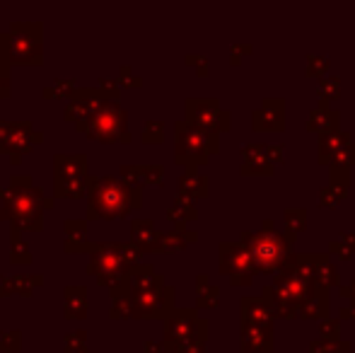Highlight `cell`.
<instances>
[{
    "instance_id": "8fae6325",
    "label": "cell",
    "mask_w": 355,
    "mask_h": 353,
    "mask_svg": "<svg viewBox=\"0 0 355 353\" xmlns=\"http://www.w3.org/2000/svg\"><path fill=\"white\" fill-rule=\"evenodd\" d=\"M53 182H80L87 179V155L85 153H56L53 155Z\"/></svg>"
},
{
    "instance_id": "7a4b0ae2",
    "label": "cell",
    "mask_w": 355,
    "mask_h": 353,
    "mask_svg": "<svg viewBox=\"0 0 355 353\" xmlns=\"http://www.w3.org/2000/svg\"><path fill=\"white\" fill-rule=\"evenodd\" d=\"M143 193L121 177H87V221H116L141 211Z\"/></svg>"
},
{
    "instance_id": "ffe728a7",
    "label": "cell",
    "mask_w": 355,
    "mask_h": 353,
    "mask_svg": "<svg viewBox=\"0 0 355 353\" xmlns=\"http://www.w3.org/2000/svg\"><path fill=\"white\" fill-rule=\"evenodd\" d=\"M78 83L71 80V78H61V80H53L51 85H46L42 89L44 99H73V94L78 92Z\"/></svg>"
},
{
    "instance_id": "9c48e42d",
    "label": "cell",
    "mask_w": 355,
    "mask_h": 353,
    "mask_svg": "<svg viewBox=\"0 0 355 353\" xmlns=\"http://www.w3.org/2000/svg\"><path fill=\"white\" fill-rule=\"evenodd\" d=\"M39 143H44V133L39 128H34L32 121H10L8 133L0 141V153L10 155L12 165H19L22 155H27Z\"/></svg>"
},
{
    "instance_id": "d4e9b609",
    "label": "cell",
    "mask_w": 355,
    "mask_h": 353,
    "mask_svg": "<svg viewBox=\"0 0 355 353\" xmlns=\"http://www.w3.org/2000/svg\"><path fill=\"white\" fill-rule=\"evenodd\" d=\"M119 85L121 87H143V80L133 73L131 66H121L119 68Z\"/></svg>"
},
{
    "instance_id": "7c38bea8",
    "label": "cell",
    "mask_w": 355,
    "mask_h": 353,
    "mask_svg": "<svg viewBox=\"0 0 355 353\" xmlns=\"http://www.w3.org/2000/svg\"><path fill=\"white\" fill-rule=\"evenodd\" d=\"M63 232H66V240H63L66 255H87V247H89L87 218H68V221L63 223Z\"/></svg>"
},
{
    "instance_id": "cb8c5ba5",
    "label": "cell",
    "mask_w": 355,
    "mask_h": 353,
    "mask_svg": "<svg viewBox=\"0 0 355 353\" xmlns=\"http://www.w3.org/2000/svg\"><path fill=\"white\" fill-rule=\"evenodd\" d=\"M143 143H162L164 138V126L159 121H145L143 128Z\"/></svg>"
},
{
    "instance_id": "6da1fadb",
    "label": "cell",
    "mask_w": 355,
    "mask_h": 353,
    "mask_svg": "<svg viewBox=\"0 0 355 353\" xmlns=\"http://www.w3.org/2000/svg\"><path fill=\"white\" fill-rule=\"evenodd\" d=\"M0 221H8L22 232H42L44 213L56 206V198L46 196L27 175L10 177L8 187H0Z\"/></svg>"
},
{
    "instance_id": "3957f363",
    "label": "cell",
    "mask_w": 355,
    "mask_h": 353,
    "mask_svg": "<svg viewBox=\"0 0 355 353\" xmlns=\"http://www.w3.org/2000/svg\"><path fill=\"white\" fill-rule=\"evenodd\" d=\"M138 259H141V252L131 242H89L85 271L94 276L99 286L114 291L123 286L133 266L141 264Z\"/></svg>"
},
{
    "instance_id": "7402d4cb",
    "label": "cell",
    "mask_w": 355,
    "mask_h": 353,
    "mask_svg": "<svg viewBox=\"0 0 355 353\" xmlns=\"http://www.w3.org/2000/svg\"><path fill=\"white\" fill-rule=\"evenodd\" d=\"M22 351V332L8 329L0 332V353H19Z\"/></svg>"
},
{
    "instance_id": "d6986e66",
    "label": "cell",
    "mask_w": 355,
    "mask_h": 353,
    "mask_svg": "<svg viewBox=\"0 0 355 353\" xmlns=\"http://www.w3.org/2000/svg\"><path fill=\"white\" fill-rule=\"evenodd\" d=\"M167 218L177 223V225H187L189 221H193V218H196V208H193V203L189 201L187 196H182V193H179L177 201H174L172 208L167 211Z\"/></svg>"
},
{
    "instance_id": "484cf974",
    "label": "cell",
    "mask_w": 355,
    "mask_h": 353,
    "mask_svg": "<svg viewBox=\"0 0 355 353\" xmlns=\"http://www.w3.org/2000/svg\"><path fill=\"white\" fill-rule=\"evenodd\" d=\"M12 94V68L0 63V99H8Z\"/></svg>"
},
{
    "instance_id": "2e32d148",
    "label": "cell",
    "mask_w": 355,
    "mask_h": 353,
    "mask_svg": "<svg viewBox=\"0 0 355 353\" xmlns=\"http://www.w3.org/2000/svg\"><path fill=\"white\" fill-rule=\"evenodd\" d=\"M196 240L193 232L187 230V225H177L174 230H159L157 232V252H179L184 245Z\"/></svg>"
},
{
    "instance_id": "1f68e13d",
    "label": "cell",
    "mask_w": 355,
    "mask_h": 353,
    "mask_svg": "<svg viewBox=\"0 0 355 353\" xmlns=\"http://www.w3.org/2000/svg\"><path fill=\"white\" fill-rule=\"evenodd\" d=\"M63 353H99V351H92L85 346V349H63Z\"/></svg>"
},
{
    "instance_id": "f1b7e54d",
    "label": "cell",
    "mask_w": 355,
    "mask_h": 353,
    "mask_svg": "<svg viewBox=\"0 0 355 353\" xmlns=\"http://www.w3.org/2000/svg\"><path fill=\"white\" fill-rule=\"evenodd\" d=\"M87 305H63V317L66 320H85L87 317Z\"/></svg>"
},
{
    "instance_id": "4dcf8cb0",
    "label": "cell",
    "mask_w": 355,
    "mask_h": 353,
    "mask_svg": "<svg viewBox=\"0 0 355 353\" xmlns=\"http://www.w3.org/2000/svg\"><path fill=\"white\" fill-rule=\"evenodd\" d=\"M8 126H10V121L8 119H0V141L5 138V133H8Z\"/></svg>"
},
{
    "instance_id": "277c9868",
    "label": "cell",
    "mask_w": 355,
    "mask_h": 353,
    "mask_svg": "<svg viewBox=\"0 0 355 353\" xmlns=\"http://www.w3.org/2000/svg\"><path fill=\"white\" fill-rule=\"evenodd\" d=\"M0 63L5 66H42L44 22H12L0 32Z\"/></svg>"
},
{
    "instance_id": "ac0fdd59",
    "label": "cell",
    "mask_w": 355,
    "mask_h": 353,
    "mask_svg": "<svg viewBox=\"0 0 355 353\" xmlns=\"http://www.w3.org/2000/svg\"><path fill=\"white\" fill-rule=\"evenodd\" d=\"M179 193L182 196H206L208 193V179L196 175L193 170H187V175L179 177Z\"/></svg>"
},
{
    "instance_id": "52a82bcc",
    "label": "cell",
    "mask_w": 355,
    "mask_h": 353,
    "mask_svg": "<svg viewBox=\"0 0 355 353\" xmlns=\"http://www.w3.org/2000/svg\"><path fill=\"white\" fill-rule=\"evenodd\" d=\"M208 336V322L198 320L193 310H174L169 317H164V351H177L184 344H203Z\"/></svg>"
},
{
    "instance_id": "4fadbf2b",
    "label": "cell",
    "mask_w": 355,
    "mask_h": 353,
    "mask_svg": "<svg viewBox=\"0 0 355 353\" xmlns=\"http://www.w3.org/2000/svg\"><path fill=\"white\" fill-rule=\"evenodd\" d=\"M46 278L42 273H17V276H0V298H10V295H22V298H32V293L37 288L44 286Z\"/></svg>"
},
{
    "instance_id": "e0dca14e",
    "label": "cell",
    "mask_w": 355,
    "mask_h": 353,
    "mask_svg": "<svg viewBox=\"0 0 355 353\" xmlns=\"http://www.w3.org/2000/svg\"><path fill=\"white\" fill-rule=\"evenodd\" d=\"M32 259H34V255L27 242L22 240V230L10 225V264L27 266V264H32Z\"/></svg>"
},
{
    "instance_id": "83f0119b",
    "label": "cell",
    "mask_w": 355,
    "mask_h": 353,
    "mask_svg": "<svg viewBox=\"0 0 355 353\" xmlns=\"http://www.w3.org/2000/svg\"><path fill=\"white\" fill-rule=\"evenodd\" d=\"M63 344H66V349H85L87 332H68V334H63Z\"/></svg>"
},
{
    "instance_id": "5bb4252c",
    "label": "cell",
    "mask_w": 355,
    "mask_h": 353,
    "mask_svg": "<svg viewBox=\"0 0 355 353\" xmlns=\"http://www.w3.org/2000/svg\"><path fill=\"white\" fill-rule=\"evenodd\" d=\"M157 232L155 223L148 218H133L131 221V245L138 247V252H157Z\"/></svg>"
},
{
    "instance_id": "9a60e30c",
    "label": "cell",
    "mask_w": 355,
    "mask_h": 353,
    "mask_svg": "<svg viewBox=\"0 0 355 353\" xmlns=\"http://www.w3.org/2000/svg\"><path fill=\"white\" fill-rule=\"evenodd\" d=\"M283 255H285V245L281 242V237H276V235L259 237L257 245H254V259H257L259 266H263V268L278 264Z\"/></svg>"
},
{
    "instance_id": "5b68a950",
    "label": "cell",
    "mask_w": 355,
    "mask_h": 353,
    "mask_svg": "<svg viewBox=\"0 0 355 353\" xmlns=\"http://www.w3.org/2000/svg\"><path fill=\"white\" fill-rule=\"evenodd\" d=\"M75 131L85 133L89 141L99 143H131L133 136L128 131V112L121 107V102L109 99L94 117L83 119L73 123Z\"/></svg>"
},
{
    "instance_id": "f546056e",
    "label": "cell",
    "mask_w": 355,
    "mask_h": 353,
    "mask_svg": "<svg viewBox=\"0 0 355 353\" xmlns=\"http://www.w3.org/2000/svg\"><path fill=\"white\" fill-rule=\"evenodd\" d=\"M143 353H164L162 344H155V341H145L143 344Z\"/></svg>"
},
{
    "instance_id": "603a6c76",
    "label": "cell",
    "mask_w": 355,
    "mask_h": 353,
    "mask_svg": "<svg viewBox=\"0 0 355 353\" xmlns=\"http://www.w3.org/2000/svg\"><path fill=\"white\" fill-rule=\"evenodd\" d=\"M66 305H87V286H66Z\"/></svg>"
},
{
    "instance_id": "4316f807",
    "label": "cell",
    "mask_w": 355,
    "mask_h": 353,
    "mask_svg": "<svg viewBox=\"0 0 355 353\" xmlns=\"http://www.w3.org/2000/svg\"><path fill=\"white\" fill-rule=\"evenodd\" d=\"M97 87L102 89L109 99H116V102H119V97H121V85H119V78H102V80L97 83Z\"/></svg>"
},
{
    "instance_id": "ba28073f",
    "label": "cell",
    "mask_w": 355,
    "mask_h": 353,
    "mask_svg": "<svg viewBox=\"0 0 355 353\" xmlns=\"http://www.w3.org/2000/svg\"><path fill=\"white\" fill-rule=\"evenodd\" d=\"M131 295L133 320H155V317H169L174 305V288L162 286L153 291H128Z\"/></svg>"
},
{
    "instance_id": "8992f818",
    "label": "cell",
    "mask_w": 355,
    "mask_h": 353,
    "mask_svg": "<svg viewBox=\"0 0 355 353\" xmlns=\"http://www.w3.org/2000/svg\"><path fill=\"white\" fill-rule=\"evenodd\" d=\"M174 133H177V146H174V160L177 165H184L187 170H193L196 165L208 162V157L218 150V138L213 131L198 128L189 121L174 123Z\"/></svg>"
},
{
    "instance_id": "44dd1931",
    "label": "cell",
    "mask_w": 355,
    "mask_h": 353,
    "mask_svg": "<svg viewBox=\"0 0 355 353\" xmlns=\"http://www.w3.org/2000/svg\"><path fill=\"white\" fill-rule=\"evenodd\" d=\"M87 198V179L80 182H53V198Z\"/></svg>"
},
{
    "instance_id": "30bf717a",
    "label": "cell",
    "mask_w": 355,
    "mask_h": 353,
    "mask_svg": "<svg viewBox=\"0 0 355 353\" xmlns=\"http://www.w3.org/2000/svg\"><path fill=\"white\" fill-rule=\"evenodd\" d=\"M187 121L206 131H225L227 128V114L218 107V102H198L189 99L187 102Z\"/></svg>"
}]
</instances>
